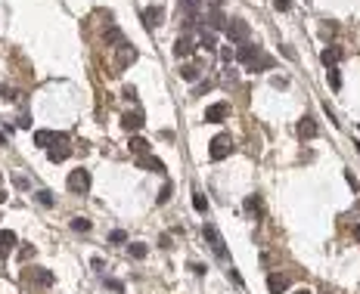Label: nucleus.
I'll return each mask as SVG.
<instances>
[{
	"label": "nucleus",
	"instance_id": "1",
	"mask_svg": "<svg viewBox=\"0 0 360 294\" xmlns=\"http://www.w3.org/2000/svg\"><path fill=\"white\" fill-rule=\"evenodd\" d=\"M202 239H205V245L214 251V257L217 260H230V254H227V245H224V235H220V229L214 226V223H205L202 226Z\"/></svg>",
	"mask_w": 360,
	"mask_h": 294
},
{
	"label": "nucleus",
	"instance_id": "2",
	"mask_svg": "<svg viewBox=\"0 0 360 294\" xmlns=\"http://www.w3.org/2000/svg\"><path fill=\"white\" fill-rule=\"evenodd\" d=\"M227 38H230V43H249V38H252V28H249V22L246 19H230L227 22Z\"/></svg>",
	"mask_w": 360,
	"mask_h": 294
},
{
	"label": "nucleus",
	"instance_id": "3",
	"mask_svg": "<svg viewBox=\"0 0 360 294\" xmlns=\"http://www.w3.org/2000/svg\"><path fill=\"white\" fill-rule=\"evenodd\" d=\"M230 152H233V139H230V133H217L211 139V146H208V155H211V161H224Z\"/></svg>",
	"mask_w": 360,
	"mask_h": 294
},
{
	"label": "nucleus",
	"instance_id": "4",
	"mask_svg": "<svg viewBox=\"0 0 360 294\" xmlns=\"http://www.w3.org/2000/svg\"><path fill=\"white\" fill-rule=\"evenodd\" d=\"M65 186H68V192H75V195L90 192V170H84V168L72 170V173H68V180H65Z\"/></svg>",
	"mask_w": 360,
	"mask_h": 294
},
{
	"label": "nucleus",
	"instance_id": "5",
	"mask_svg": "<svg viewBox=\"0 0 360 294\" xmlns=\"http://www.w3.org/2000/svg\"><path fill=\"white\" fill-rule=\"evenodd\" d=\"M273 65H276V62H273V56H267L264 50H258V53H255V59L246 65V72H270Z\"/></svg>",
	"mask_w": 360,
	"mask_h": 294
},
{
	"label": "nucleus",
	"instance_id": "6",
	"mask_svg": "<svg viewBox=\"0 0 360 294\" xmlns=\"http://www.w3.org/2000/svg\"><path fill=\"white\" fill-rule=\"evenodd\" d=\"M227 115H230V105H227V102H214V105H208V109H205V121L220 124Z\"/></svg>",
	"mask_w": 360,
	"mask_h": 294
},
{
	"label": "nucleus",
	"instance_id": "7",
	"mask_svg": "<svg viewBox=\"0 0 360 294\" xmlns=\"http://www.w3.org/2000/svg\"><path fill=\"white\" fill-rule=\"evenodd\" d=\"M161 22H165V9L161 6H146L143 9V25L146 28H158Z\"/></svg>",
	"mask_w": 360,
	"mask_h": 294
},
{
	"label": "nucleus",
	"instance_id": "8",
	"mask_svg": "<svg viewBox=\"0 0 360 294\" xmlns=\"http://www.w3.org/2000/svg\"><path fill=\"white\" fill-rule=\"evenodd\" d=\"M342 59H345V50H342V46H326V50L320 53V62L326 65V68H335Z\"/></svg>",
	"mask_w": 360,
	"mask_h": 294
},
{
	"label": "nucleus",
	"instance_id": "9",
	"mask_svg": "<svg viewBox=\"0 0 360 294\" xmlns=\"http://www.w3.org/2000/svg\"><path fill=\"white\" fill-rule=\"evenodd\" d=\"M317 133H320L317 121H313L310 115H305V118H301V121H298V136H301V139H313Z\"/></svg>",
	"mask_w": 360,
	"mask_h": 294
},
{
	"label": "nucleus",
	"instance_id": "10",
	"mask_svg": "<svg viewBox=\"0 0 360 294\" xmlns=\"http://www.w3.org/2000/svg\"><path fill=\"white\" fill-rule=\"evenodd\" d=\"M121 127H124L127 133H137V130L143 127V115H140V112H124V115H121Z\"/></svg>",
	"mask_w": 360,
	"mask_h": 294
},
{
	"label": "nucleus",
	"instance_id": "11",
	"mask_svg": "<svg viewBox=\"0 0 360 294\" xmlns=\"http://www.w3.org/2000/svg\"><path fill=\"white\" fill-rule=\"evenodd\" d=\"M193 50H196V43H193L190 34H180V38L174 41V56H177V59H180V56H190Z\"/></svg>",
	"mask_w": 360,
	"mask_h": 294
},
{
	"label": "nucleus",
	"instance_id": "12",
	"mask_svg": "<svg viewBox=\"0 0 360 294\" xmlns=\"http://www.w3.org/2000/svg\"><path fill=\"white\" fill-rule=\"evenodd\" d=\"M137 168L155 170V173H165V161H158V158H153V155H137Z\"/></svg>",
	"mask_w": 360,
	"mask_h": 294
},
{
	"label": "nucleus",
	"instance_id": "13",
	"mask_svg": "<svg viewBox=\"0 0 360 294\" xmlns=\"http://www.w3.org/2000/svg\"><path fill=\"white\" fill-rule=\"evenodd\" d=\"M56 139H59V143H65V136L62 133H53V130H38V133H34V146H53L56 143Z\"/></svg>",
	"mask_w": 360,
	"mask_h": 294
},
{
	"label": "nucleus",
	"instance_id": "14",
	"mask_svg": "<svg viewBox=\"0 0 360 294\" xmlns=\"http://www.w3.org/2000/svg\"><path fill=\"white\" fill-rule=\"evenodd\" d=\"M289 288V279L286 276H280V273H270V276H267V291H270V294H283Z\"/></svg>",
	"mask_w": 360,
	"mask_h": 294
},
{
	"label": "nucleus",
	"instance_id": "15",
	"mask_svg": "<svg viewBox=\"0 0 360 294\" xmlns=\"http://www.w3.org/2000/svg\"><path fill=\"white\" fill-rule=\"evenodd\" d=\"M13 248H16V232L13 229H0V257L9 254Z\"/></svg>",
	"mask_w": 360,
	"mask_h": 294
},
{
	"label": "nucleus",
	"instance_id": "16",
	"mask_svg": "<svg viewBox=\"0 0 360 294\" xmlns=\"http://www.w3.org/2000/svg\"><path fill=\"white\" fill-rule=\"evenodd\" d=\"M205 22H208V31H220V28L227 31V19H224V13H220V9H211V13L205 16Z\"/></svg>",
	"mask_w": 360,
	"mask_h": 294
},
{
	"label": "nucleus",
	"instance_id": "17",
	"mask_svg": "<svg viewBox=\"0 0 360 294\" xmlns=\"http://www.w3.org/2000/svg\"><path fill=\"white\" fill-rule=\"evenodd\" d=\"M31 279L38 282V285H44V288H50L53 282H56L53 273H50V269H44V266H34V269H31Z\"/></svg>",
	"mask_w": 360,
	"mask_h": 294
},
{
	"label": "nucleus",
	"instance_id": "18",
	"mask_svg": "<svg viewBox=\"0 0 360 294\" xmlns=\"http://www.w3.org/2000/svg\"><path fill=\"white\" fill-rule=\"evenodd\" d=\"M68 155H72V149H68V146H50L47 149V158L50 161H65Z\"/></svg>",
	"mask_w": 360,
	"mask_h": 294
},
{
	"label": "nucleus",
	"instance_id": "19",
	"mask_svg": "<svg viewBox=\"0 0 360 294\" xmlns=\"http://www.w3.org/2000/svg\"><path fill=\"white\" fill-rule=\"evenodd\" d=\"M146 149H149V143L143 136H131V152L134 155H146Z\"/></svg>",
	"mask_w": 360,
	"mask_h": 294
},
{
	"label": "nucleus",
	"instance_id": "20",
	"mask_svg": "<svg viewBox=\"0 0 360 294\" xmlns=\"http://www.w3.org/2000/svg\"><path fill=\"white\" fill-rule=\"evenodd\" d=\"M193 208L199 210V214H205V210H208V202H205V195H202V189H193Z\"/></svg>",
	"mask_w": 360,
	"mask_h": 294
},
{
	"label": "nucleus",
	"instance_id": "21",
	"mask_svg": "<svg viewBox=\"0 0 360 294\" xmlns=\"http://www.w3.org/2000/svg\"><path fill=\"white\" fill-rule=\"evenodd\" d=\"M199 43L205 46V50H217V38H214V31H202Z\"/></svg>",
	"mask_w": 360,
	"mask_h": 294
},
{
	"label": "nucleus",
	"instance_id": "22",
	"mask_svg": "<svg viewBox=\"0 0 360 294\" xmlns=\"http://www.w3.org/2000/svg\"><path fill=\"white\" fill-rule=\"evenodd\" d=\"M146 254H149V248H146L143 242H134V245H131V257H134V260H143Z\"/></svg>",
	"mask_w": 360,
	"mask_h": 294
},
{
	"label": "nucleus",
	"instance_id": "23",
	"mask_svg": "<svg viewBox=\"0 0 360 294\" xmlns=\"http://www.w3.org/2000/svg\"><path fill=\"white\" fill-rule=\"evenodd\" d=\"M180 78L183 81H199V68H196V65H183L180 68Z\"/></svg>",
	"mask_w": 360,
	"mask_h": 294
},
{
	"label": "nucleus",
	"instance_id": "24",
	"mask_svg": "<svg viewBox=\"0 0 360 294\" xmlns=\"http://www.w3.org/2000/svg\"><path fill=\"white\" fill-rule=\"evenodd\" d=\"M38 202H41L44 208H53V205H56V198H53L50 189H41V192H38Z\"/></svg>",
	"mask_w": 360,
	"mask_h": 294
},
{
	"label": "nucleus",
	"instance_id": "25",
	"mask_svg": "<svg viewBox=\"0 0 360 294\" xmlns=\"http://www.w3.org/2000/svg\"><path fill=\"white\" fill-rule=\"evenodd\" d=\"M171 192H174V186H171V183H165V186H161V192H158V198H155V202H158V205H168V202H171Z\"/></svg>",
	"mask_w": 360,
	"mask_h": 294
},
{
	"label": "nucleus",
	"instance_id": "26",
	"mask_svg": "<svg viewBox=\"0 0 360 294\" xmlns=\"http://www.w3.org/2000/svg\"><path fill=\"white\" fill-rule=\"evenodd\" d=\"M106 43H118V46H121V43H124L121 31H118V28H109V31H106Z\"/></svg>",
	"mask_w": 360,
	"mask_h": 294
},
{
	"label": "nucleus",
	"instance_id": "27",
	"mask_svg": "<svg viewBox=\"0 0 360 294\" xmlns=\"http://www.w3.org/2000/svg\"><path fill=\"white\" fill-rule=\"evenodd\" d=\"M72 229H75V232H87V229H90V220L75 217V220H72Z\"/></svg>",
	"mask_w": 360,
	"mask_h": 294
},
{
	"label": "nucleus",
	"instance_id": "28",
	"mask_svg": "<svg viewBox=\"0 0 360 294\" xmlns=\"http://www.w3.org/2000/svg\"><path fill=\"white\" fill-rule=\"evenodd\" d=\"M246 210H252V214H258V210H261V198H258V195H255V198L249 195V198H246Z\"/></svg>",
	"mask_w": 360,
	"mask_h": 294
},
{
	"label": "nucleus",
	"instance_id": "29",
	"mask_svg": "<svg viewBox=\"0 0 360 294\" xmlns=\"http://www.w3.org/2000/svg\"><path fill=\"white\" fill-rule=\"evenodd\" d=\"M329 87H332V90H339V87H342V75L335 72V68H329Z\"/></svg>",
	"mask_w": 360,
	"mask_h": 294
},
{
	"label": "nucleus",
	"instance_id": "30",
	"mask_svg": "<svg viewBox=\"0 0 360 294\" xmlns=\"http://www.w3.org/2000/svg\"><path fill=\"white\" fill-rule=\"evenodd\" d=\"M109 242H115V245H121V242H127V232H124V229H112V235H109Z\"/></svg>",
	"mask_w": 360,
	"mask_h": 294
},
{
	"label": "nucleus",
	"instance_id": "31",
	"mask_svg": "<svg viewBox=\"0 0 360 294\" xmlns=\"http://www.w3.org/2000/svg\"><path fill=\"white\" fill-rule=\"evenodd\" d=\"M0 99H3V102H13L16 99V90L13 87H0Z\"/></svg>",
	"mask_w": 360,
	"mask_h": 294
},
{
	"label": "nucleus",
	"instance_id": "32",
	"mask_svg": "<svg viewBox=\"0 0 360 294\" xmlns=\"http://www.w3.org/2000/svg\"><path fill=\"white\" fill-rule=\"evenodd\" d=\"M220 59H224V62H233V59H236V50H233V46H224V50H220Z\"/></svg>",
	"mask_w": 360,
	"mask_h": 294
},
{
	"label": "nucleus",
	"instance_id": "33",
	"mask_svg": "<svg viewBox=\"0 0 360 294\" xmlns=\"http://www.w3.org/2000/svg\"><path fill=\"white\" fill-rule=\"evenodd\" d=\"M106 288H112V291H124V282H121V279H106Z\"/></svg>",
	"mask_w": 360,
	"mask_h": 294
},
{
	"label": "nucleus",
	"instance_id": "34",
	"mask_svg": "<svg viewBox=\"0 0 360 294\" xmlns=\"http://www.w3.org/2000/svg\"><path fill=\"white\" fill-rule=\"evenodd\" d=\"M289 6H292V3H289V0H273V9H276V13H286Z\"/></svg>",
	"mask_w": 360,
	"mask_h": 294
},
{
	"label": "nucleus",
	"instance_id": "35",
	"mask_svg": "<svg viewBox=\"0 0 360 294\" xmlns=\"http://www.w3.org/2000/svg\"><path fill=\"white\" fill-rule=\"evenodd\" d=\"M345 180H348V186H351V189H354V192L360 189V183H357V176H354V173H345Z\"/></svg>",
	"mask_w": 360,
	"mask_h": 294
},
{
	"label": "nucleus",
	"instance_id": "36",
	"mask_svg": "<svg viewBox=\"0 0 360 294\" xmlns=\"http://www.w3.org/2000/svg\"><path fill=\"white\" fill-rule=\"evenodd\" d=\"M208 90H211V84H208V81H205V84H199V87L193 90V96H202V93H208Z\"/></svg>",
	"mask_w": 360,
	"mask_h": 294
},
{
	"label": "nucleus",
	"instance_id": "37",
	"mask_svg": "<svg viewBox=\"0 0 360 294\" xmlns=\"http://www.w3.org/2000/svg\"><path fill=\"white\" fill-rule=\"evenodd\" d=\"M90 266H94L97 273H100V269H106V263H103V257H94V260H90Z\"/></svg>",
	"mask_w": 360,
	"mask_h": 294
},
{
	"label": "nucleus",
	"instance_id": "38",
	"mask_svg": "<svg viewBox=\"0 0 360 294\" xmlns=\"http://www.w3.org/2000/svg\"><path fill=\"white\" fill-rule=\"evenodd\" d=\"M13 183L19 186V189H28V180H25V176H13Z\"/></svg>",
	"mask_w": 360,
	"mask_h": 294
},
{
	"label": "nucleus",
	"instance_id": "39",
	"mask_svg": "<svg viewBox=\"0 0 360 294\" xmlns=\"http://www.w3.org/2000/svg\"><path fill=\"white\" fill-rule=\"evenodd\" d=\"M158 245H161L165 251H168V248H174V245H171V235H161V239H158Z\"/></svg>",
	"mask_w": 360,
	"mask_h": 294
},
{
	"label": "nucleus",
	"instance_id": "40",
	"mask_svg": "<svg viewBox=\"0 0 360 294\" xmlns=\"http://www.w3.org/2000/svg\"><path fill=\"white\" fill-rule=\"evenodd\" d=\"M190 269H193L196 276H205V266H202V263H190Z\"/></svg>",
	"mask_w": 360,
	"mask_h": 294
},
{
	"label": "nucleus",
	"instance_id": "41",
	"mask_svg": "<svg viewBox=\"0 0 360 294\" xmlns=\"http://www.w3.org/2000/svg\"><path fill=\"white\" fill-rule=\"evenodd\" d=\"M124 99H137V90L134 87H124Z\"/></svg>",
	"mask_w": 360,
	"mask_h": 294
},
{
	"label": "nucleus",
	"instance_id": "42",
	"mask_svg": "<svg viewBox=\"0 0 360 294\" xmlns=\"http://www.w3.org/2000/svg\"><path fill=\"white\" fill-rule=\"evenodd\" d=\"M208 3H211V9H220V0H208Z\"/></svg>",
	"mask_w": 360,
	"mask_h": 294
},
{
	"label": "nucleus",
	"instance_id": "43",
	"mask_svg": "<svg viewBox=\"0 0 360 294\" xmlns=\"http://www.w3.org/2000/svg\"><path fill=\"white\" fill-rule=\"evenodd\" d=\"M354 239L360 242V223H357V226H354Z\"/></svg>",
	"mask_w": 360,
	"mask_h": 294
},
{
	"label": "nucleus",
	"instance_id": "44",
	"mask_svg": "<svg viewBox=\"0 0 360 294\" xmlns=\"http://www.w3.org/2000/svg\"><path fill=\"white\" fill-rule=\"evenodd\" d=\"M3 202H6V192H3V189H0V205H3Z\"/></svg>",
	"mask_w": 360,
	"mask_h": 294
},
{
	"label": "nucleus",
	"instance_id": "45",
	"mask_svg": "<svg viewBox=\"0 0 360 294\" xmlns=\"http://www.w3.org/2000/svg\"><path fill=\"white\" fill-rule=\"evenodd\" d=\"M295 294H310V291H308V288H298V291H295Z\"/></svg>",
	"mask_w": 360,
	"mask_h": 294
},
{
	"label": "nucleus",
	"instance_id": "46",
	"mask_svg": "<svg viewBox=\"0 0 360 294\" xmlns=\"http://www.w3.org/2000/svg\"><path fill=\"white\" fill-rule=\"evenodd\" d=\"M0 143H6V133L3 130H0Z\"/></svg>",
	"mask_w": 360,
	"mask_h": 294
}]
</instances>
